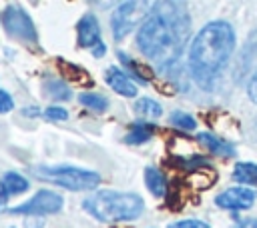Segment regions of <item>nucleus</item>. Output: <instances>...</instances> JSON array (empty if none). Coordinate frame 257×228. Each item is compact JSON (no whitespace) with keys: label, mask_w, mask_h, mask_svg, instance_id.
<instances>
[{"label":"nucleus","mask_w":257,"mask_h":228,"mask_svg":"<svg viewBox=\"0 0 257 228\" xmlns=\"http://www.w3.org/2000/svg\"><path fill=\"white\" fill-rule=\"evenodd\" d=\"M191 34V18L181 2H157L137 32L139 50L161 68L179 62Z\"/></svg>","instance_id":"f257e3e1"},{"label":"nucleus","mask_w":257,"mask_h":228,"mask_svg":"<svg viewBox=\"0 0 257 228\" xmlns=\"http://www.w3.org/2000/svg\"><path fill=\"white\" fill-rule=\"evenodd\" d=\"M235 30L229 22L215 20L205 24L191 42L189 70L195 82L209 90L223 74L235 52Z\"/></svg>","instance_id":"f03ea898"},{"label":"nucleus","mask_w":257,"mask_h":228,"mask_svg":"<svg viewBox=\"0 0 257 228\" xmlns=\"http://www.w3.org/2000/svg\"><path fill=\"white\" fill-rule=\"evenodd\" d=\"M82 208L100 222H122L139 218L145 210V204L137 194L100 190L88 196L82 202Z\"/></svg>","instance_id":"7ed1b4c3"},{"label":"nucleus","mask_w":257,"mask_h":228,"mask_svg":"<svg viewBox=\"0 0 257 228\" xmlns=\"http://www.w3.org/2000/svg\"><path fill=\"white\" fill-rule=\"evenodd\" d=\"M38 180L58 184L66 190H92L100 184V174L74 166H36L30 170Z\"/></svg>","instance_id":"20e7f679"},{"label":"nucleus","mask_w":257,"mask_h":228,"mask_svg":"<svg viewBox=\"0 0 257 228\" xmlns=\"http://www.w3.org/2000/svg\"><path fill=\"white\" fill-rule=\"evenodd\" d=\"M157 2H122L112 14V34L116 40H122L135 26L143 24L155 10Z\"/></svg>","instance_id":"39448f33"},{"label":"nucleus","mask_w":257,"mask_h":228,"mask_svg":"<svg viewBox=\"0 0 257 228\" xmlns=\"http://www.w3.org/2000/svg\"><path fill=\"white\" fill-rule=\"evenodd\" d=\"M2 24H4V30L10 38H16L24 44H36L34 24H32L30 16L20 6L10 4L2 14Z\"/></svg>","instance_id":"423d86ee"},{"label":"nucleus","mask_w":257,"mask_h":228,"mask_svg":"<svg viewBox=\"0 0 257 228\" xmlns=\"http://www.w3.org/2000/svg\"><path fill=\"white\" fill-rule=\"evenodd\" d=\"M62 208V196L50 190H40L34 194L30 200L24 204L16 206L10 210V214H26V216H44V214H54Z\"/></svg>","instance_id":"0eeeda50"},{"label":"nucleus","mask_w":257,"mask_h":228,"mask_svg":"<svg viewBox=\"0 0 257 228\" xmlns=\"http://www.w3.org/2000/svg\"><path fill=\"white\" fill-rule=\"evenodd\" d=\"M257 200V192L253 188H247V186H235V188H229L225 192H221L217 198H215V204L219 208H225V210H233V212H239V210H249Z\"/></svg>","instance_id":"6e6552de"},{"label":"nucleus","mask_w":257,"mask_h":228,"mask_svg":"<svg viewBox=\"0 0 257 228\" xmlns=\"http://www.w3.org/2000/svg\"><path fill=\"white\" fill-rule=\"evenodd\" d=\"M78 46L80 48H96L100 42V26L98 20L92 14H86L84 18H80L78 26Z\"/></svg>","instance_id":"1a4fd4ad"},{"label":"nucleus","mask_w":257,"mask_h":228,"mask_svg":"<svg viewBox=\"0 0 257 228\" xmlns=\"http://www.w3.org/2000/svg\"><path fill=\"white\" fill-rule=\"evenodd\" d=\"M106 84L120 96L124 98H135L137 96V86L133 84V80L122 72L118 70L116 66H110L106 68Z\"/></svg>","instance_id":"9d476101"},{"label":"nucleus","mask_w":257,"mask_h":228,"mask_svg":"<svg viewBox=\"0 0 257 228\" xmlns=\"http://www.w3.org/2000/svg\"><path fill=\"white\" fill-rule=\"evenodd\" d=\"M197 142H199L201 146H205V148H207L211 154H215V156H225V158H229V156L235 154V146H233V144H229V142H225V140H221V138H217V136H213V134H209V132L197 134Z\"/></svg>","instance_id":"9b49d317"},{"label":"nucleus","mask_w":257,"mask_h":228,"mask_svg":"<svg viewBox=\"0 0 257 228\" xmlns=\"http://www.w3.org/2000/svg\"><path fill=\"white\" fill-rule=\"evenodd\" d=\"M58 68L64 74V78H68L70 82H74L78 86H92V78L84 68L70 64V62H64V60H58Z\"/></svg>","instance_id":"f8f14e48"},{"label":"nucleus","mask_w":257,"mask_h":228,"mask_svg":"<svg viewBox=\"0 0 257 228\" xmlns=\"http://www.w3.org/2000/svg\"><path fill=\"white\" fill-rule=\"evenodd\" d=\"M233 180L243 186H257V164L253 162H237L233 168Z\"/></svg>","instance_id":"ddd939ff"},{"label":"nucleus","mask_w":257,"mask_h":228,"mask_svg":"<svg viewBox=\"0 0 257 228\" xmlns=\"http://www.w3.org/2000/svg\"><path fill=\"white\" fill-rule=\"evenodd\" d=\"M145 184H147L149 192H151L155 198L167 196V190H169L167 180H165V176H163L157 168H147V170H145Z\"/></svg>","instance_id":"4468645a"},{"label":"nucleus","mask_w":257,"mask_h":228,"mask_svg":"<svg viewBox=\"0 0 257 228\" xmlns=\"http://www.w3.org/2000/svg\"><path fill=\"white\" fill-rule=\"evenodd\" d=\"M153 132H155V126L151 122H141V120L133 122V130L126 134L124 142L126 144H143L153 136Z\"/></svg>","instance_id":"2eb2a0df"},{"label":"nucleus","mask_w":257,"mask_h":228,"mask_svg":"<svg viewBox=\"0 0 257 228\" xmlns=\"http://www.w3.org/2000/svg\"><path fill=\"white\" fill-rule=\"evenodd\" d=\"M135 112H137L139 116L149 118V120H157V118H161L163 108H161V104L155 102L153 98H141V100H137V104H135Z\"/></svg>","instance_id":"dca6fc26"},{"label":"nucleus","mask_w":257,"mask_h":228,"mask_svg":"<svg viewBox=\"0 0 257 228\" xmlns=\"http://www.w3.org/2000/svg\"><path fill=\"white\" fill-rule=\"evenodd\" d=\"M2 184H4V188H6L8 194H22V192L28 190V182H26V178H22V176L16 174V172H8V174H4Z\"/></svg>","instance_id":"f3484780"},{"label":"nucleus","mask_w":257,"mask_h":228,"mask_svg":"<svg viewBox=\"0 0 257 228\" xmlns=\"http://www.w3.org/2000/svg\"><path fill=\"white\" fill-rule=\"evenodd\" d=\"M78 102H80L82 106L94 110V112H104V110L108 108V100H106L104 96H100V94H94V92H84V94H80V96H78Z\"/></svg>","instance_id":"a211bd4d"},{"label":"nucleus","mask_w":257,"mask_h":228,"mask_svg":"<svg viewBox=\"0 0 257 228\" xmlns=\"http://www.w3.org/2000/svg\"><path fill=\"white\" fill-rule=\"evenodd\" d=\"M44 88H46V96H50L52 100H68L70 98V90L60 80H52Z\"/></svg>","instance_id":"6ab92c4d"},{"label":"nucleus","mask_w":257,"mask_h":228,"mask_svg":"<svg viewBox=\"0 0 257 228\" xmlns=\"http://www.w3.org/2000/svg\"><path fill=\"white\" fill-rule=\"evenodd\" d=\"M169 122L173 124V126H177V128H181V130H195L197 128V122H195V118L193 116H189V114H185V112H173L171 116H169Z\"/></svg>","instance_id":"aec40b11"},{"label":"nucleus","mask_w":257,"mask_h":228,"mask_svg":"<svg viewBox=\"0 0 257 228\" xmlns=\"http://www.w3.org/2000/svg\"><path fill=\"white\" fill-rule=\"evenodd\" d=\"M118 58H120V62L126 66V70H128V74L137 80V82H141V84H147L149 82V78L147 76H143L141 74V70H139V66L133 62V58L131 56H126V54H122V52H118Z\"/></svg>","instance_id":"412c9836"},{"label":"nucleus","mask_w":257,"mask_h":228,"mask_svg":"<svg viewBox=\"0 0 257 228\" xmlns=\"http://www.w3.org/2000/svg\"><path fill=\"white\" fill-rule=\"evenodd\" d=\"M169 228H211V226L203 220H181V222L169 224Z\"/></svg>","instance_id":"4be33fe9"},{"label":"nucleus","mask_w":257,"mask_h":228,"mask_svg":"<svg viewBox=\"0 0 257 228\" xmlns=\"http://www.w3.org/2000/svg\"><path fill=\"white\" fill-rule=\"evenodd\" d=\"M44 116L48 120H66L68 118V112L64 108H58V106H50L44 110Z\"/></svg>","instance_id":"5701e85b"},{"label":"nucleus","mask_w":257,"mask_h":228,"mask_svg":"<svg viewBox=\"0 0 257 228\" xmlns=\"http://www.w3.org/2000/svg\"><path fill=\"white\" fill-rule=\"evenodd\" d=\"M12 106H14L12 98H10V96H8L4 90H0V114L10 112V110H12Z\"/></svg>","instance_id":"b1692460"},{"label":"nucleus","mask_w":257,"mask_h":228,"mask_svg":"<svg viewBox=\"0 0 257 228\" xmlns=\"http://www.w3.org/2000/svg\"><path fill=\"white\" fill-rule=\"evenodd\" d=\"M247 94H249V98L257 104V70L253 72V76H251V80H249V84H247Z\"/></svg>","instance_id":"393cba45"},{"label":"nucleus","mask_w":257,"mask_h":228,"mask_svg":"<svg viewBox=\"0 0 257 228\" xmlns=\"http://www.w3.org/2000/svg\"><path fill=\"white\" fill-rule=\"evenodd\" d=\"M233 228H257V218H249V220H239Z\"/></svg>","instance_id":"a878e982"},{"label":"nucleus","mask_w":257,"mask_h":228,"mask_svg":"<svg viewBox=\"0 0 257 228\" xmlns=\"http://www.w3.org/2000/svg\"><path fill=\"white\" fill-rule=\"evenodd\" d=\"M6 196H8V192H6L4 184H0V210L6 206Z\"/></svg>","instance_id":"bb28decb"},{"label":"nucleus","mask_w":257,"mask_h":228,"mask_svg":"<svg viewBox=\"0 0 257 228\" xmlns=\"http://www.w3.org/2000/svg\"><path fill=\"white\" fill-rule=\"evenodd\" d=\"M104 52H106V48H104V44H98L96 48H92V54H94L96 58H102V56H104Z\"/></svg>","instance_id":"cd10ccee"},{"label":"nucleus","mask_w":257,"mask_h":228,"mask_svg":"<svg viewBox=\"0 0 257 228\" xmlns=\"http://www.w3.org/2000/svg\"><path fill=\"white\" fill-rule=\"evenodd\" d=\"M24 114H28V116H36V114H38V110H36V108H32V110L28 108V110H24Z\"/></svg>","instance_id":"c85d7f7f"}]
</instances>
